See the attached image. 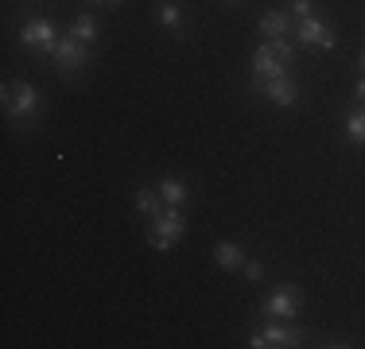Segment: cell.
<instances>
[{"instance_id": "cell-1", "label": "cell", "mask_w": 365, "mask_h": 349, "mask_svg": "<svg viewBox=\"0 0 365 349\" xmlns=\"http://www.w3.org/2000/svg\"><path fill=\"white\" fill-rule=\"evenodd\" d=\"M182 233H187V222H182L179 206H168L160 217H152L148 241H152V249H155V252H171V244H175Z\"/></svg>"}, {"instance_id": "cell-2", "label": "cell", "mask_w": 365, "mask_h": 349, "mask_svg": "<svg viewBox=\"0 0 365 349\" xmlns=\"http://www.w3.org/2000/svg\"><path fill=\"white\" fill-rule=\"evenodd\" d=\"M20 43L28 51H36V55H55L58 47V35H55V24L43 20V16H36V20H28L20 28Z\"/></svg>"}, {"instance_id": "cell-3", "label": "cell", "mask_w": 365, "mask_h": 349, "mask_svg": "<svg viewBox=\"0 0 365 349\" xmlns=\"http://www.w3.org/2000/svg\"><path fill=\"white\" fill-rule=\"evenodd\" d=\"M36 109H39L36 85H28V82H8V85H4V113H8V117L28 120Z\"/></svg>"}, {"instance_id": "cell-4", "label": "cell", "mask_w": 365, "mask_h": 349, "mask_svg": "<svg viewBox=\"0 0 365 349\" xmlns=\"http://www.w3.org/2000/svg\"><path fill=\"white\" fill-rule=\"evenodd\" d=\"M295 39L303 43V47H319V51H330L338 43V35L330 31L327 20H319V16H307V20H295Z\"/></svg>"}, {"instance_id": "cell-5", "label": "cell", "mask_w": 365, "mask_h": 349, "mask_svg": "<svg viewBox=\"0 0 365 349\" xmlns=\"http://www.w3.org/2000/svg\"><path fill=\"white\" fill-rule=\"evenodd\" d=\"M280 74H288V63H284V58L272 51V43L264 39L257 47V55H253V82L264 85V82H272V78H280Z\"/></svg>"}, {"instance_id": "cell-6", "label": "cell", "mask_w": 365, "mask_h": 349, "mask_svg": "<svg viewBox=\"0 0 365 349\" xmlns=\"http://www.w3.org/2000/svg\"><path fill=\"white\" fill-rule=\"evenodd\" d=\"M295 311H299V287H295V283L272 287V295L264 299V314H268V318H292Z\"/></svg>"}, {"instance_id": "cell-7", "label": "cell", "mask_w": 365, "mask_h": 349, "mask_svg": "<svg viewBox=\"0 0 365 349\" xmlns=\"http://www.w3.org/2000/svg\"><path fill=\"white\" fill-rule=\"evenodd\" d=\"M249 345L253 349H288V345H303V330H295V326H264L260 334L249 338Z\"/></svg>"}, {"instance_id": "cell-8", "label": "cell", "mask_w": 365, "mask_h": 349, "mask_svg": "<svg viewBox=\"0 0 365 349\" xmlns=\"http://www.w3.org/2000/svg\"><path fill=\"white\" fill-rule=\"evenodd\" d=\"M55 63L71 74V70H82L86 63H90V43H82V39H74V35H63L58 39V47H55Z\"/></svg>"}, {"instance_id": "cell-9", "label": "cell", "mask_w": 365, "mask_h": 349, "mask_svg": "<svg viewBox=\"0 0 365 349\" xmlns=\"http://www.w3.org/2000/svg\"><path fill=\"white\" fill-rule=\"evenodd\" d=\"M260 93H264L268 101L272 105H284V109H288V105H295L299 101V85L292 82L288 74H280V78H272V82H264V85H257Z\"/></svg>"}, {"instance_id": "cell-10", "label": "cell", "mask_w": 365, "mask_h": 349, "mask_svg": "<svg viewBox=\"0 0 365 349\" xmlns=\"http://www.w3.org/2000/svg\"><path fill=\"white\" fill-rule=\"evenodd\" d=\"M214 260H218L222 272H237V268L245 264V249H241V244H233V241H218Z\"/></svg>"}, {"instance_id": "cell-11", "label": "cell", "mask_w": 365, "mask_h": 349, "mask_svg": "<svg viewBox=\"0 0 365 349\" xmlns=\"http://www.w3.org/2000/svg\"><path fill=\"white\" fill-rule=\"evenodd\" d=\"M292 31V12H264L260 16V35L264 39H284Z\"/></svg>"}, {"instance_id": "cell-12", "label": "cell", "mask_w": 365, "mask_h": 349, "mask_svg": "<svg viewBox=\"0 0 365 349\" xmlns=\"http://www.w3.org/2000/svg\"><path fill=\"white\" fill-rule=\"evenodd\" d=\"M160 198L168 206H182V202H187V182L175 179V174H168V179L160 182Z\"/></svg>"}, {"instance_id": "cell-13", "label": "cell", "mask_w": 365, "mask_h": 349, "mask_svg": "<svg viewBox=\"0 0 365 349\" xmlns=\"http://www.w3.org/2000/svg\"><path fill=\"white\" fill-rule=\"evenodd\" d=\"M346 140L358 144V147H365V109L346 113Z\"/></svg>"}, {"instance_id": "cell-14", "label": "cell", "mask_w": 365, "mask_h": 349, "mask_svg": "<svg viewBox=\"0 0 365 349\" xmlns=\"http://www.w3.org/2000/svg\"><path fill=\"white\" fill-rule=\"evenodd\" d=\"M136 209H140L148 222H152V217H160L163 214V209H160V194H155V190H148V187H140V190H136Z\"/></svg>"}, {"instance_id": "cell-15", "label": "cell", "mask_w": 365, "mask_h": 349, "mask_svg": "<svg viewBox=\"0 0 365 349\" xmlns=\"http://www.w3.org/2000/svg\"><path fill=\"white\" fill-rule=\"evenodd\" d=\"M71 35L82 39V43H93L98 39V20H93V16H78V20L71 24Z\"/></svg>"}, {"instance_id": "cell-16", "label": "cell", "mask_w": 365, "mask_h": 349, "mask_svg": "<svg viewBox=\"0 0 365 349\" xmlns=\"http://www.w3.org/2000/svg\"><path fill=\"white\" fill-rule=\"evenodd\" d=\"M160 24L171 31H179L182 28V8L179 4H160Z\"/></svg>"}, {"instance_id": "cell-17", "label": "cell", "mask_w": 365, "mask_h": 349, "mask_svg": "<svg viewBox=\"0 0 365 349\" xmlns=\"http://www.w3.org/2000/svg\"><path fill=\"white\" fill-rule=\"evenodd\" d=\"M292 16H295V20H307V16H315V12H311V0H292Z\"/></svg>"}, {"instance_id": "cell-18", "label": "cell", "mask_w": 365, "mask_h": 349, "mask_svg": "<svg viewBox=\"0 0 365 349\" xmlns=\"http://www.w3.org/2000/svg\"><path fill=\"white\" fill-rule=\"evenodd\" d=\"M260 276H264V268H260L257 260H245V279H253V283H257Z\"/></svg>"}, {"instance_id": "cell-19", "label": "cell", "mask_w": 365, "mask_h": 349, "mask_svg": "<svg viewBox=\"0 0 365 349\" xmlns=\"http://www.w3.org/2000/svg\"><path fill=\"white\" fill-rule=\"evenodd\" d=\"M354 93H358V98H365V74H361V82H358V90H354Z\"/></svg>"}, {"instance_id": "cell-20", "label": "cell", "mask_w": 365, "mask_h": 349, "mask_svg": "<svg viewBox=\"0 0 365 349\" xmlns=\"http://www.w3.org/2000/svg\"><path fill=\"white\" fill-rule=\"evenodd\" d=\"M361 70H365V51H361Z\"/></svg>"}, {"instance_id": "cell-21", "label": "cell", "mask_w": 365, "mask_h": 349, "mask_svg": "<svg viewBox=\"0 0 365 349\" xmlns=\"http://www.w3.org/2000/svg\"><path fill=\"white\" fill-rule=\"evenodd\" d=\"M101 4H117V0H101Z\"/></svg>"}, {"instance_id": "cell-22", "label": "cell", "mask_w": 365, "mask_h": 349, "mask_svg": "<svg viewBox=\"0 0 365 349\" xmlns=\"http://www.w3.org/2000/svg\"><path fill=\"white\" fill-rule=\"evenodd\" d=\"M361 101H365V98H361Z\"/></svg>"}]
</instances>
